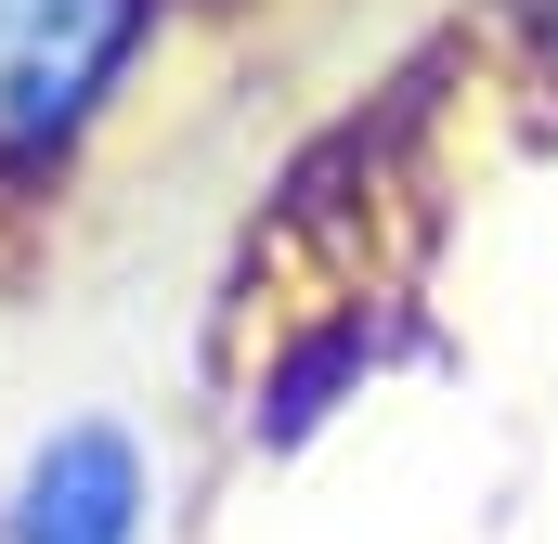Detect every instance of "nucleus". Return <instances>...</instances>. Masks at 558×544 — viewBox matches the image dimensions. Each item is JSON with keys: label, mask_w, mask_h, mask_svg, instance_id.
<instances>
[{"label": "nucleus", "mask_w": 558, "mask_h": 544, "mask_svg": "<svg viewBox=\"0 0 558 544\" xmlns=\"http://www.w3.org/2000/svg\"><path fill=\"white\" fill-rule=\"evenodd\" d=\"M143 0H0V156H39L118 78Z\"/></svg>", "instance_id": "nucleus-1"}, {"label": "nucleus", "mask_w": 558, "mask_h": 544, "mask_svg": "<svg viewBox=\"0 0 558 544\" xmlns=\"http://www.w3.org/2000/svg\"><path fill=\"white\" fill-rule=\"evenodd\" d=\"M0 544H143V454L131 428L78 415L26 454L13 506H0Z\"/></svg>", "instance_id": "nucleus-2"}]
</instances>
